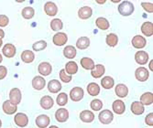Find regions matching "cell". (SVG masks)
I'll return each mask as SVG.
<instances>
[{
    "mask_svg": "<svg viewBox=\"0 0 153 128\" xmlns=\"http://www.w3.org/2000/svg\"><path fill=\"white\" fill-rule=\"evenodd\" d=\"M9 23V19L7 16L5 15H0V27H7Z\"/></svg>",
    "mask_w": 153,
    "mask_h": 128,
    "instance_id": "42",
    "label": "cell"
},
{
    "mask_svg": "<svg viewBox=\"0 0 153 128\" xmlns=\"http://www.w3.org/2000/svg\"><path fill=\"white\" fill-rule=\"evenodd\" d=\"M1 126H2V122H1V120H0V128H1Z\"/></svg>",
    "mask_w": 153,
    "mask_h": 128,
    "instance_id": "52",
    "label": "cell"
},
{
    "mask_svg": "<svg viewBox=\"0 0 153 128\" xmlns=\"http://www.w3.org/2000/svg\"><path fill=\"white\" fill-rule=\"evenodd\" d=\"M38 70L39 74L43 76H49L52 72V67L49 62H41L38 67Z\"/></svg>",
    "mask_w": 153,
    "mask_h": 128,
    "instance_id": "12",
    "label": "cell"
},
{
    "mask_svg": "<svg viewBox=\"0 0 153 128\" xmlns=\"http://www.w3.org/2000/svg\"><path fill=\"white\" fill-rule=\"evenodd\" d=\"M83 95H85V92L81 87H74L70 92L71 100L74 102H80L83 98Z\"/></svg>",
    "mask_w": 153,
    "mask_h": 128,
    "instance_id": "3",
    "label": "cell"
},
{
    "mask_svg": "<svg viewBox=\"0 0 153 128\" xmlns=\"http://www.w3.org/2000/svg\"><path fill=\"white\" fill-rule=\"evenodd\" d=\"M105 41H106V44L109 46V47H115L117 45V42H118V37L114 34V33H110L106 36V38H105Z\"/></svg>",
    "mask_w": 153,
    "mask_h": 128,
    "instance_id": "36",
    "label": "cell"
},
{
    "mask_svg": "<svg viewBox=\"0 0 153 128\" xmlns=\"http://www.w3.org/2000/svg\"><path fill=\"white\" fill-rule=\"evenodd\" d=\"M48 90L51 93H56L59 92L62 90V84L59 81L57 80H51L48 83Z\"/></svg>",
    "mask_w": 153,
    "mask_h": 128,
    "instance_id": "18",
    "label": "cell"
},
{
    "mask_svg": "<svg viewBox=\"0 0 153 128\" xmlns=\"http://www.w3.org/2000/svg\"><path fill=\"white\" fill-rule=\"evenodd\" d=\"M60 78L62 80V81H63L64 83H68V82H70L73 79L72 75H68L65 72V70H61V72H60Z\"/></svg>",
    "mask_w": 153,
    "mask_h": 128,
    "instance_id": "41",
    "label": "cell"
},
{
    "mask_svg": "<svg viewBox=\"0 0 153 128\" xmlns=\"http://www.w3.org/2000/svg\"><path fill=\"white\" fill-rule=\"evenodd\" d=\"M69 118V112L65 108H60L55 112V119L59 123H64Z\"/></svg>",
    "mask_w": 153,
    "mask_h": 128,
    "instance_id": "8",
    "label": "cell"
},
{
    "mask_svg": "<svg viewBox=\"0 0 153 128\" xmlns=\"http://www.w3.org/2000/svg\"><path fill=\"white\" fill-rule=\"evenodd\" d=\"M95 24H96V27L101 30H106L110 27L108 20L105 18H98L95 21Z\"/></svg>",
    "mask_w": 153,
    "mask_h": 128,
    "instance_id": "34",
    "label": "cell"
},
{
    "mask_svg": "<svg viewBox=\"0 0 153 128\" xmlns=\"http://www.w3.org/2000/svg\"><path fill=\"white\" fill-rule=\"evenodd\" d=\"M44 11L50 17H54L58 13V7L53 2H47L44 5Z\"/></svg>",
    "mask_w": 153,
    "mask_h": 128,
    "instance_id": "16",
    "label": "cell"
},
{
    "mask_svg": "<svg viewBox=\"0 0 153 128\" xmlns=\"http://www.w3.org/2000/svg\"><path fill=\"white\" fill-rule=\"evenodd\" d=\"M5 37V32L3 31V30L0 28V38H3Z\"/></svg>",
    "mask_w": 153,
    "mask_h": 128,
    "instance_id": "46",
    "label": "cell"
},
{
    "mask_svg": "<svg viewBox=\"0 0 153 128\" xmlns=\"http://www.w3.org/2000/svg\"><path fill=\"white\" fill-rule=\"evenodd\" d=\"M130 110L134 115H143L144 113L145 107L140 102H133L131 106H130Z\"/></svg>",
    "mask_w": 153,
    "mask_h": 128,
    "instance_id": "19",
    "label": "cell"
},
{
    "mask_svg": "<svg viewBox=\"0 0 153 128\" xmlns=\"http://www.w3.org/2000/svg\"><path fill=\"white\" fill-rule=\"evenodd\" d=\"M21 14L25 19H31L35 15V10L31 7H26L22 9Z\"/></svg>",
    "mask_w": 153,
    "mask_h": 128,
    "instance_id": "35",
    "label": "cell"
},
{
    "mask_svg": "<svg viewBox=\"0 0 153 128\" xmlns=\"http://www.w3.org/2000/svg\"><path fill=\"white\" fill-rule=\"evenodd\" d=\"M141 32L146 37H151L153 35V24L152 22H144L141 26Z\"/></svg>",
    "mask_w": 153,
    "mask_h": 128,
    "instance_id": "25",
    "label": "cell"
},
{
    "mask_svg": "<svg viewBox=\"0 0 153 128\" xmlns=\"http://www.w3.org/2000/svg\"><path fill=\"white\" fill-rule=\"evenodd\" d=\"M145 122H146V124H147L148 125H149V126H151V127L153 126V112L149 113V115L146 116Z\"/></svg>",
    "mask_w": 153,
    "mask_h": 128,
    "instance_id": "44",
    "label": "cell"
},
{
    "mask_svg": "<svg viewBox=\"0 0 153 128\" xmlns=\"http://www.w3.org/2000/svg\"><path fill=\"white\" fill-rule=\"evenodd\" d=\"M51 30L53 31H59V30H61L62 28L63 27L62 21L60 18L52 19L51 22Z\"/></svg>",
    "mask_w": 153,
    "mask_h": 128,
    "instance_id": "37",
    "label": "cell"
},
{
    "mask_svg": "<svg viewBox=\"0 0 153 128\" xmlns=\"http://www.w3.org/2000/svg\"><path fill=\"white\" fill-rule=\"evenodd\" d=\"M21 60L25 63H31L35 60V55L34 52L31 50H24L21 53Z\"/></svg>",
    "mask_w": 153,
    "mask_h": 128,
    "instance_id": "26",
    "label": "cell"
},
{
    "mask_svg": "<svg viewBox=\"0 0 153 128\" xmlns=\"http://www.w3.org/2000/svg\"><path fill=\"white\" fill-rule=\"evenodd\" d=\"M98 4H104V3H105V0H104V1H99V0H97L96 1Z\"/></svg>",
    "mask_w": 153,
    "mask_h": 128,
    "instance_id": "48",
    "label": "cell"
},
{
    "mask_svg": "<svg viewBox=\"0 0 153 128\" xmlns=\"http://www.w3.org/2000/svg\"><path fill=\"white\" fill-rule=\"evenodd\" d=\"M134 5L129 1H123L118 6V12L122 16L128 17L134 12Z\"/></svg>",
    "mask_w": 153,
    "mask_h": 128,
    "instance_id": "1",
    "label": "cell"
},
{
    "mask_svg": "<svg viewBox=\"0 0 153 128\" xmlns=\"http://www.w3.org/2000/svg\"><path fill=\"white\" fill-rule=\"evenodd\" d=\"M64 70H65L66 73H68V75H73V74L77 73V72H78V65L74 61H69V62L66 63Z\"/></svg>",
    "mask_w": 153,
    "mask_h": 128,
    "instance_id": "27",
    "label": "cell"
},
{
    "mask_svg": "<svg viewBox=\"0 0 153 128\" xmlns=\"http://www.w3.org/2000/svg\"><path fill=\"white\" fill-rule=\"evenodd\" d=\"M135 61L140 65H145L149 61V54L144 50L137 51L135 55Z\"/></svg>",
    "mask_w": 153,
    "mask_h": 128,
    "instance_id": "11",
    "label": "cell"
},
{
    "mask_svg": "<svg viewBox=\"0 0 153 128\" xmlns=\"http://www.w3.org/2000/svg\"><path fill=\"white\" fill-rule=\"evenodd\" d=\"M9 101L18 105L21 102V92L19 88H13L9 92Z\"/></svg>",
    "mask_w": 153,
    "mask_h": 128,
    "instance_id": "4",
    "label": "cell"
},
{
    "mask_svg": "<svg viewBox=\"0 0 153 128\" xmlns=\"http://www.w3.org/2000/svg\"><path fill=\"white\" fill-rule=\"evenodd\" d=\"M35 123L39 128H46L49 126V124L51 123V119L46 115H40L36 118Z\"/></svg>",
    "mask_w": 153,
    "mask_h": 128,
    "instance_id": "10",
    "label": "cell"
},
{
    "mask_svg": "<svg viewBox=\"0 0 153 128\" xmlns=\"http://www.w3.org/2000/svg\"><path fill=\"white\" fill-rule=\"evenodd\" d=\"M56 103H57V104L60 105V106H64V105H66L67 103H68V96H67V94L64 93V92H61V93L58 95L57 99H56Z\"/></svg>",
    "mask_w": 153,
    "mask_h": 128,
    "instance_id": "38",
    "label": "cell"
},
{
    "mask_svg": "<svg viewBox=\"0 0 153 128\" xmlns=\"http://www.w3.org/2000/svg\"><path fill=\"white\" fill-rule=\"evenodd\" d=\"M135 76H136V79L137 81H146L149 77V70L147 69H145L144 67H140L136 70Z\"/></svg>",
    "mask_w": 153,
    "mask_h": 128,
    "instance_id": "5",
    "label": "cell"
},
{
    "mask_svg": "<svg viewBox=\"0 0 153 128\" xmlns=\"http://www.w3.org/2000/svg\"><path fill=\"white\" fill-rule=\"evenodd\" d=\"M115 92H116V94L118 97L125 98V97H127L128 94V88L127 87V85H125L123 83H119L116 86Z\"/></svg>",
    "mask_w": 153,
    "mask_h": 128,
    "instance_id": "22",
    "label": "cell"
},
{
    "mask_svg": "<svg viewBox=\"0 0 153 128\" xmlns=\"http://www.w3.org/2000/svg\"><path fill=\"white\" fill-rule=\"evenodd\" d=\"M2 45H3V40H2V38H0V48L2 47Z\"/></svg>",
    "mask_w": 153,
    "mask_h": 128,
    "instance_id": "49",
    "label": "cell"
},
{
    "mask_svg": "<svg viewBox=\"0 0 153 128\" xmlns=\"http://www.w3.org/2000/svg\"><path fill=\"white\" fill-rule=\"evenodd\" d=\"M98 118L101 124H109L114 119V115H113V112L109 110H103L102 112H100Z\"/></svg>",
    "mask_w": 153,
    "mask_h": 128,
    "instance_id": "2",
    "label": "cell"
},
{
    "mask_svg": "<svg viewBox=\"0 0 153 128\" xmlns=\"http://www.w3.org/2000/svg\"><path fill=\"white\" fill-rule=\"evenodd\" d=\"M2 107H3V111L6 115H14V113H15L18 110L17 105L12 104L9 100L5 101Z\"/></svg>",
    "mask_w": 153,
    "mask_h": 128,
    "instance_id": "15",
    "label": "cell"
},
{
    "mask_svg": "<svg viewBox=\"0 0 153 128\" xmlns=\"http://www.w3.org/2000/svg\"><path fill=\"white\" fill-rule=\"evenodd\" d=\"M47 47V42L45 40H39V41H37L36 43H34L32 45V49L35 50V51H40V50H45Z\"/></svg>",
    "mask_w": 153,
    "mask_h": 128,
    "instance_id": "39",
    "label": "cell"
},
{
    "mask_svg": "<svg viewBox=\"0 0 153 128\" xmlns=\"http://www.w3.org/2000/svg\"><path fill=\"white\" fill-rule=\"evenodd\" d=\"M140 103L143 105H150L153 103V93L152 92H145L140 97Z\"/></svg>",
    "mask_w": 153,
    "mask_h": 128,
    "instance_id": "33",
    "label": "cell"
},
{
    "mask_svg": "<svg viewBox=\"0 0 153 128\" xmlns=\"http://www.w3.org/2000/svg\"><path fill=\"white\" fill-rule=\"evenodd\" d=\"M14 121H15V124L19 126V127H26L29 124V117L27 116V115L23 112H19L14 117Z\"/></svg>",
    "mask_w": 153,
    "mask_h": 128,
    "instance_id": "7",
    "label": "cell"
},
{
    "mask_svg": "<svg viewBox=\"0 0 153 128\" xmlns=\"http://www.w3.org/2000/svg\"><path fill=\"white\" fill-rule=\"evenodd\" d=\"M54 104V102H53V99L49 96V95H45L41 98L40 100V106L42 107L44 110H49L51 108H52Z\"/></svg>",
    "mask_w": 153,
    "mask_h": 128,
    "instance_id": "24",
    "label": "cell"
},
{
    "mask_svg": "<svg viewBox=\"0 0 153 128\" xmlns=\"http://www.w3.org/2000/svg\"><path fill=\"white\" fill-rule=\"evenodd\" d=\"M93 10L90 7H82L78 11V16L81 19H88L91 18Z\"/></svg>",
    "mask_w": 153,
    "mask_h": 128,
    "instance_id": "23",
    "label": "cell"
},
{
    "mask_svg": "<svg viewBox=\"0 0 153 128\" xmlns=\"http://www.w3.org/2000/svg\"><path fill=\"white\" fill-rule=\"evenodd\" d=\"M46 85V81L45 79L42 78L41 76H35L32 80V87L37 90V91H40L42 90Z\"/></svg>",
    "mask_w": 153,
    "mask_h": 128,
    "instance_id": "14",
    "label": "cell"
},
{
    "mask_svg": "<svg viewBox=\"0 0 153 128\" xmlns=\"http://www.w3.org/2000/svg\"><path fill=\"white\" fill-rule=\"evenodd\" d=\"M90 46V39L87 37H81L76 41V47L79 50H85Z\"/></svg>",
    "mask_w": 153,
    "mask_h": 128,
    "instance_id": "28",
    "label": "cell"
},
{
    "mask_svg": "<svg viewBox=\"0 0 153 128\" xmlns=\"http://www.w3.org/2000/svg\"><path fill=\"white\" fill-rule=\"evenodd\" d=\"M112 108L116 115H123L126 111V105L122 100H116L112 104Z\"/></svg>",
    "mask_w": 153,
    "mask_h": 128,
    "instance_id": "13",
    "label": "cell"
},
{
    "mask_svg": "<svg viewBox=\"0 0 153 128\" xmlns=\"http://www.w3.org/2000/svg\"><path fill=\"white\" fill-rule=\"evenodd\" d=\"M101 85H102V87L105 88V89H111V88H113L114 87V85H115V81L112 77H110V76H105L104 77L102 80H101Z\"/></svg>",
    "mask_w": 153,
    "mask_h": 128,
    "instance_id": "30",
    "label": "cell"
},
{
    "mask_svg": "<svg viewBox=\"0 0 153 128\" xmlns=\"http://www.w3.org/2000/svg\"><path fill=\"white\" fill-rule=\"evenodd\" d=\"M141 7L148 13H152L153 12V5H152V3H144L143 2V3H141Z\"/></svg>",
    "mask_w": 153,
    "mask_h": 128,
    "instance_id": "43",
    "label": "cell"
},
{
    "mask_svg": "<svg viewBox=\"0 0 153 128\" xmlns=\"http://www.w3.org/2000/svg\"><path fill=\"white\" fill-rule=\"evenodd\" d=\"M7 74V69L5 66H0V80H3Z\"/></svg>",
    "mask_w": 153,
    "mask_h": 128,
    "instance_id": "45",
    "label": "cell"
},
{
    "mask_svg": "<svg viewBox=\"0 0 153 128\" xmlns=\"http://www.w3.org/2000/svg\"><path fill=\"white\" fill-rule=\"evenodd\" d=\"M2 61H3V57H2V55L0 54V63L2 62Z\"/></svg>",
    "mask_w": 153,
    "mask_h": 128,
    "instance_id": "50",
    "label": "cell"
},
{
    "mask_svg": "<svg viewBox=\"0 0 153 128\" xmlns=\"http://www.w3.org/2000/svg\"><path fill=\"white\" fill-rule=\"evenodd\" d=\"M105 66L102 65V64H97L91 70V74H92L93 78L98 79V78H101L105 74Z\"/></svg>",
    "mask_w": 153,
    "mask_h": 128,
    "instance_id": "20",
    "label": "cell"
},
{
    "mask_svg": "<svg viewBox=\"0 0 153 128\" xmlns=\"http://www.w3.org/2000/svg\"><path fill=\"white\" fill-rule=\"evenodd\" d=\"M87 92L91 96H96L100 92V86L95 82H91L87 85Z\"/></svg>",
    "mask_w": 153,
    "mask_h": 128,
    "instance_id": "29",
    "label": "cell"
},
{
    "mask_svg": "<svg viewBox=\"0 0 153 128\" xmlns=\"http://www.w3.org/2000/svg\"><path fill=\"white\" fill-rule=\"evenodd\" d=\"M90 106H91L92 110H94V111H100L103 107V103H102V101L99 100V99H94V100H93L91 102Z\"/></svg>",
    "mask_w": 153,
    "mask_h": 128,
    "instance_id": "40",
    "label": "cell"
},
{
    "mask_svg": "<svg viewBox=\"0 0 153 128\" xmlns=\"http://www.w3.org/2000/svg\"><path fill=\"white\" fill-rule=\"evenodd\" d=\"M82 67L83 69H85V70H92L94 68V62L92 59L90 58H86V57H85V58H82L80 61Z\"/></svg>",
    "mask_w": 153,
    "mask_h": 128,
    "instance_id": "31",
    "label": "cell"
},
{
    "mask_svg": "<svg viewBox=\"0 0 153 128\" xmlns=\"http://www.w3.org/2000/svg\"><path fill=\"white\" fill-rule=\"evenodd\" d=\"M76 49L74 46H67L63 50V55L66 57L67 59H74L76 56Z\"/></svg>",
    "mask_w": 153,
    "mask_h": 128,
    "instance_id": "32",
    "label": "cell"
},
{
    "mask_svg": "<svg viewBox=\"0 0 153 128\" xmlns=\"http://www.w3.org/2000/svg\"><path fill=\"white\" fill-rule=\"evenodd\" d=\"M80 119L83 123H92L94 120V112L89 110H85L81 112L80 113Z\"/></svg>",
    "mask_w": 153,
    "mask_h": 128,
    "instance_id": "21",
    "label": "cell"
},
{
    "mask_svg": "<svg viewBox=\"0 0 153 128\" xmlns=\"http://www.w3.org/2000/svg\"><path fill=\"white\" fill-rule=\"evenodd\" d=\"M49 128H59L58 126H56V125H51V126H50Z\"/></svg>",
    "mask_w": 153,
    "mask_h": 128,
    "instance_id": "51",
    "label": "cell"
},
{
    "mask_svg": "<svg viewBox=\"0 0 153 128\" xmlns=\"http://www.w3.org/2000/svg\"><path fill=\"white\" fill-rule=\"evenodd\" d=\"M67 40H68V37L63 32L56 33V34L53 36V38H52V41H53L54 45L59 46V47L63 46L64 44H66Z\"/></svg>",
    "mask_w": 153,
    "mask_h": 128,
    "instance_id": "6",
    "label": "cell"
},
{
    "mask_svg": "<svg viewBox=\"0 0 153 128\" xmlns=\"http://www.w3.org/2000/svg\"><path fill=\"white\" fill-rule=\"evenodd\" d=\"M152 63H153V61L151 60V61L149 62V69L151 70V72H152V70H153V67H152Z\"/></svg>",
    "mask_w": 153,
    "mask_h": 128,
    "instance_id": "47",
    "label": "cell"
},
{
    "mask_svg": "<svg viewBox=\"0 0 153 128\" xmlns=\"http://www.w3.org/2000/svg\"><path fill=\"white\" fill-rule=\"evenodd\" d=\"M2 51H3V54L5 55V57H7V58H13V57L16 55L17 50H16V47L13 44L7 43L3 47Z\"/></svg>",
    "mask_w": 153,
    "mask_h": 128,
    "instance_id": "17",
    "label": "cell"
},
{
    "mask_svg": "<svg viewBox=\"0 0 153 128\" xmlns=\"http://www.w3.org/2000/svg\"><path fill=\"white\" fill-rule=\"evenodd\" d=\"M132 45L136 49H143L146 44H147V40L145 38L141 35H137L132 38Z\"/></svg>",
    "mask_w": 153,
    "mask_h": 128,
    "instance_id": "9",
    "label": "cell"
}]
</instances>
